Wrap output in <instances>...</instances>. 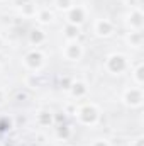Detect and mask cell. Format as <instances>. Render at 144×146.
<instances>
[{
	"instance_id": "26",
	"label": "cell",
	"mask_w": 144,
	"mask_h": 146,
	"mask_svg": "<svg viewBox=\"0 0 144 146\" xmlns=\"http://www.w3.org/2000/svg\"><path fill=\"white\" fill-rule=\"evenodd\" d=\"M3 146H15V143H14V141H7Z\"/></svg>"
},
{
	"instance_id": "1",
	"label": "cell",
	"mask_w": 144,
	"mask_h": 146,
	"mask_svg": "<svg viewBox=\"0 0 144 146\" xmlns=\"http://www.w3.org/2000/svg\"><path fill=\"white\" fill-rule=\"evenodd\" d=\"M75 115L78 117V121L83 124V126H95L98 122V117H100V110L95 104H85L81 107H78Z\"/></svg>"
},
{
	"instance_id": "13",
	"label": "cell",
	"mask_w": 144,
	"mask_h": 146,
	"mask_svg": "<svg viewBox=\"0 0 144 146\" xmlns=\"http://www.w3.org/2000/svg\"><path fill=\"white\" fill-rule=\"evenodd\" d=\"M44 41H46V34H44L41 29H32V31L29 33V42H31V44L39 46V44H42Z\"/></svg>"
},
{
	"instance_id": "14",
	"label": "cell",
	"mask_w": 144,
	"mask_h": 146,
	"mask_svg": "<svg viewBox=\"0 0 144 146\" xmlns=\"http://www.w3.org/2000/svg\"><path fill=\"white\" fill-rule=\"evenodd\" d=\"M127 42H129L131 46H134V48L143 46V34H141V31H132V33H129V34H127Z\"/></svg>"
},
{
	"instance_id": "5",
	"label": "cell",
	"mask_w": 144,
	"mask_h": 146,
	"mask_svg": "<svg viewBox=\"0 0 144 146\" xmlns=\"http://www.w3.org/2000/svg\"><path fill=\"white\" fill-rule=\"evenodd\" d=\"M63 54L68 61H78L83 56V46L78 41H68V44L63 49Z\"/></svg>"
},
{
	"instance_id": "3",
	"label": "cell",
	"mask_w": 144,
	"mask_h": 146,
	"mask_svg": "<svg viewBox=\"0 0 144 146\" xmlns=\"http://www.w3.org/2000/svg\"><path fill=\"white\" fill-rule=\"evenodd\" d=\"M24 65H26L27 70L37 73L42 66H44V54H42L41 51H37V49L31 51V53H27L26 58H24Z\"/></svg>"
},
{
	"instance_id": "6",
	"label": "cell",
	"mask_w": 144,
	"mask_h": 146,
	"mask_svg": "<svg viewBox=\"0 0 144 146\" xmlns=\"http://www.w3.org/2000/svg\"><path fill=\"white\" fill-rule=\"evenodd\" d=\"M66 12H68V14H66L68 24H73V26H80V24H83L85 19H87V12H85V9L80 7V5H73L71 9L66 10Z\"/></svg>"
},
{
	"instance_id": "21",
	"label": "cell",
	"mask_w": 144,
	"mask_h": 146,
	"mask_svg": "<svg viewBox=\"0 0 144 146\" xmlns=\"http://www.w3.org/2000/svg\"><path fill=\"white\" fill-rule=\"evenodd\" d=\"M92 146H110V143H108L107 139H95L92 143Z\"/></svg>"
},
{
	"instance_id": "2",
	"label": "cell",
	"mask_w": 144,
	"mask_h": 146,
	"mask_svg": "<svg viewBox=\"0 0 144 146\" xmlns=\"http://www.w3.org/2000/svg\"><path fill=\"white\" fill-rule=\"evenodd\" d=\"M105 68H107V72L114 73V75H120L122 72L127 70V60L124 54L114 53L105 60Z\"/></svg>"
},
{
	"instance_id": "4",
	"label": "cell",
	"mask_w": 144,
	"mask_h": 146,
	"mask_svg": "<svg viewBox=\"0 0 144 146\" xmlns=\"http://www.w3.org/2000/svg\"><path fill=\"white\" fill-rule=\"evenodd\" d=\"M122 100L129 107H141V104H143V100H144L143 90L139 87L137 88H127L124 92V95H122Z\"/></svg>"
},
{
	"instance_id": "8",
	"label": "cell",
	"mask_w": 144,
	"mask_h": 146,
	"mask_svg": "<svg viewBox=\"0 0 144 146\" xmlns=\"http://www.w3.org/2000/svg\"><path fill=\"white\" fill-rule=\"evenodd\" d=\"M127 22H129V27L132 29V31H141L143 29V12L139 10V9H134L131 14H129V19H127Z\"/></svg>"
},
{
	"instance_id": "24",
	"label": "cell",
	"mask_w": 144,
	"mask_h": 146,
	"mask_svg": "<svg viewBox=\"0 0 144 146\" xmlns=\"http://www.w3.org/2000/svg\"><path fill=\"white\" fill-rule=\"evenodd\" d=\"M17 99H19V100H24V99H27V94H22V92H19V94H17Z\"/></svg>"
},
{
	"instance_id": "25",
	"label": "cell",
	"mask_w": 144,
	"mask_h": 146,
	"mask_svg": "<svg viewBox=\"0 0 144 146\" xmlns=\"http://www.w3.org/2000/svg\"><path fill=\"white\" fill-rule=\"evenodd\" d=\"M36 139H37V143H46V141H44L46 138H44L42 134H37V136H36Z\"/></svg>"
},
{
	"instance_id": "10",
	"label": "cell",
	"mask_w": 144,
	"mask_h": 146,
	"mask_svg": "<svg viewBox=\"0 0 144 146\" xmlns=\"http://www.w3.org/2000/svg\"><path fill=\"white\" fill-rule=\"evenodd\" d=\"M36 121L39 126H53L54 122V114L51 110H39L36 114Z\"/></svg>"
},
{
	"instance_id": "12",
	"label": "cell",
	"mask_w": 144,
	"mask_h": 146,
	"mask_svg": "<svg viewBox=\"0 0 144 146\" xmlns=\"http://www.w3.org/2000/svg\"><path fill=\"white\" fill-rule=\"evenodd\" d=\"M80 26H73V24H66L65 26V37L68 41H76L80 37Z\"/></svg>"
},
{
	"instance_id": "15",
	"label": "cell",
	"mask_w": 144,
	"mask_h": 146,
	"mask_svg": "<svg viewBox=\"0 0 144 146\" xmlns=\"http://www.w3.org/2000/svg\"><path fill=\"white\" fill-rule=\"evenodd\" d=\"M20 14H22L24 17H32V15H36V14H37L36 5H34V3H31V2L22 3V7H20Z\"/></svg>"
},
{
	"instance_id": "11",
	"label": "cell",
	"mask_w": 144,
	"mask_h": 146,
	"mask_svg": "<svg viewBox=\"0 0 144 146\" xmlns=\"http://www.w3.org/2000/svg\"><path fill=\"white\" fill-rule=\"evenodd\" d=\"M36 19H37V22H39L41 26H48V24H51V22H53L54 14H53L49 9H41V10H37Z\"/></svg>"
},
{
	"instance_id": "22",
	"label": "cell",
	"mask_w": 144,
	"mask_h": 146,
	"mask_svg": "<svg viewBox=\"0 0 144 146\" xmlns=\"http://www.w3.org/2000/svg\"><path fill=\"white\" fill-rule=\"evenodd\" d=\"M5 100H7L5 90H3V88H0V106H3V104H5Z\"/></svg>"
},
{
	"instance_id": "17",
	"label": "cell",
	"mask_w": 144,
	"mask_h": 146,
	"mask_svg": "<svg viewBox=\"0 0 144 146\" xmlns=\"http://www.w3.org/2000/svg\"><path fill=\"white\" fill-rule=\"evenodd\" d=\"M70 133H71V129H70L68 126H59V127L56 129V136H58L59 139H68V138H70Z\"/></svg>"
},
{
	"instance_id": "27",
	"label": "cell",
	"mask_w": 144,
	"mask_h": 146,
	"mask_svg": "<svg viewBox=\"0 0 144 146\" xmlns=\"http://www.w3.org/2000/svg\"><path fill=\"white\" fill-rule=\"evenodd\" d=\"M2 46H3V41H2V37H0V49H2Z\"/></svg>"
},
{
	"instance_id": "19",
	"label": "cell",
	"mask_w": 144,
	"mask_h": 146,
	"mask_svg": "<svg viewBox=\"0 0 144 146\" xmlns=\"http://www.w3.org/2000/svg\"><path fill=\"white\" fill-rule=\"evenodd\" d=\"M9 129H12V119L5 115L0 119V131H9Z\"/></svg>"
},
{
	"instance_id": "9",
	"label": "cell",
	"mask_w": 144,
	"mask_h": 146,
	"mask_svg": "<svg viewBox=\"0 0 144 146\" xmlns=\"http://www.w3.org/2000/svg\"><path fill=\"white\" fill-rule=\"evenodd\" d=\"M68 92L71 94V97H75V99H81V97H85V95L88 94V87H87L85 82L76 80V82H73L71 83V87H70Z\"/></svg>"
},
{
	"instance_id": "18",
	"label": "cell",
	"mask_w": 144,
	"mask_h": 146,
	"mask_svg": "<svg viewBox=\"0 0 144 146\" xmlns=\"http://www.w3.org/2000/svg\"><path fill=\"white\" fill-rule=\"evenodd\" d=\"M75 5V0H56V7L61 10H70Z\"/></svg>"
},
{
	"instance_id": "23",
	"label": "cell",
	"mask_w": 144,
	"mask_h": 146,
	"mask_svg": "<svg viewBox=\"0 0 144 146\" xmlns=\"http://www.w3.org/2000/svg\"><path fill=\"white\" fill-rule=\"evenodd\" d=\"M132 146H143V138H137L136 141H132Z\"/></svg>"
},
{
	"instance_id": "20",
	"label": "cell",
	"mask_w": 144,
	"mask_h": 146,
	"mask_svg": "<svg viewBox=\"0 0 144 146\" xmlns=\"http://www.w3.org/2000/svg\"><path fill=\"white\" fill-rule=\"evenodd\" d=\"M73 80L70 76H63L61 78V88H65V90H70V87H71Z\"/></svg>"
},
{
	"instance_id": "16",
	"label": "cell",
	"mask_w": 144,
	"mask_h": 146,
	"mask_svg": "<svg viewBox=\"0 0 144 146\" xmlns=\"http://www.w3.org/2000/svg\"><path fill=\"white\" fill-rule=\"evenodd\" d=\"M132 76H134V80H136V83H137L139 87L144 83V66L141 65V63H139L137 68L134 70V75H132Z\"/></svg>"
},
{
	"instance_id": "7",
	"label": "cell",
	"mask_w": 144,
	"mask_h": 146,
	"mask_svg": "<svg viewBox=\"0 0 144 146\" xmlns=\"http://www.w3.org/2000/svg\"><path fill=\"white\" fill-rule=\"evenodd\" d=\"M93 33L98 37H108L114 34V24L108 19H98L93 24Z\"/></svg>"
}]
</instances>
